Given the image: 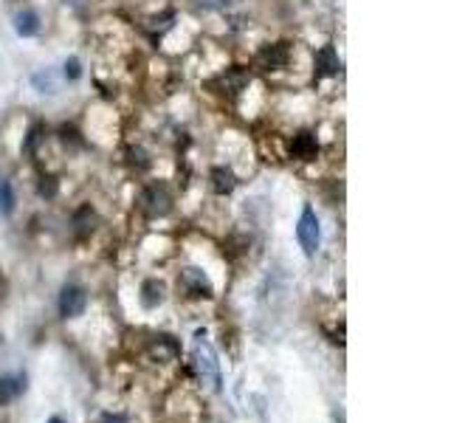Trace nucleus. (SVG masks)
Returning <instances> with one entry per match:
<instances>
[{"instance_id": "obj_1", "label": "nucleus", "mask_w": 451, "mask_h": 423, "mask_svg": "<svg viewBox=\"0 0 451 423\" xmlns=\"http://www.w3.org/2000/svg\"><path fill=\"white\" fill-rule=\"evenodd\" d=\"M192 359H195V367H198V376L200 381H206L214 392L220 389L223 378H220V362H217V352L214 347L206 341L203 333H198V341H195V352H192Z\"/></svg>"}, {"instance_id": "obj_2", "label": "nucleus", "mask_w": 451, "mask_h": 423, "mask_svg": "<svg viewBox=\"0 0 451 423\" xmlns=\"http://www.w3.org/2000/svg\"><path fill=\"white\" fill-rule=\"evenodd\" d=\"M296 240L299 246H302L305 257H313L322 246V229H319V218L313 206H305L302 215H299V223H296Z\"/></svg>"}, {"instance_id": "obj_3", "label": "nucleus", "mask_w": 451, "mask_h": 423, "mask_svg": "<svg viewBox=\"0 0 451 423\" xmlns=\"http://www.w3.org/2000/svg\"><path fill=\"white\" fill-rule=\"evenodd\" d=\"M88 308V294L80 285H65L59 294V316L62 319H77Z\"/></svg>"}, {"instance_id": "obj_4", "label": "nucleus", "mask_w": 451, "mask_h": 423, "mask_svg": "<svg viewBox=\"0 0 451 423\" xmlns=\"http://www.w3.org/2000/svg\"><path fill=\"white\" fill-rule=\"evenodd\" d=\"M172 206V198L167 192V186H149L144 195H141V209H144V215L147 218H164L167 212Z\"/></svg>"}, {"instance_id": "obj_5", "label": "nucleus", "mask_w": 451, "mask_h": 423, "mask_svg": "<svg viewBox=\"0 0 451 423\" xmlns=\"http://www.w3.org/2000/svg\"><path fill=\"white\" fill-rule=\"evenodd\" d=\"M290 153L299 158V161H313L319 156V141L313 133L302 130V133H296L293 141H290Z\"/></svg>"}, {"instance_id": "obj_6", "label": "nucleus", "mask_w": 451, "mask_h": 423, "mask_svg": "<svg viewBox=\"0 0 451 423\" xmlns=\"http://www.w3.org/2000/svg\"><path fill=\"white\" fill-rule=\"evenodd\" d=\"M181 285L189 297H212V285H209V279L200 268H186L181 274Z\"/></svg>"}, {"instance_id": "obj_7", "label": "nucleus", "mask_w": 451, "mask_h": 423, "mask_svg": "<svg viewBox=\"0 0 451 423\" xmlns=\"http://www.w3.org/2000/svg\"><path fill=\"white\" fill-rule=\"evenodd\" d=\"M161 302H164V282L147 279L141 285V305L144 308H158Z\"/></svg>"}, {"instance_id": "obj_8", "label": "nucleus", "mask_w": 451, "mask_h": 423, "mask_svg": "<svg viewBox=\"0 0 451 423\" xmlns=\"http://www.w3.org/2000/svg\"><path fill=\"white\" fill-rule=\"evenodd\" d=\"M15 31H17L20 37H34V34L40 31V17H37V12H31V9L17 12V15H15Z\"/></svg>"}, {"instance_id": "obj_9", "label": "nucleus", "mask_w": 451, "mask_h": 423, "mask_svg": "<svg viewBox=\"0 0 451 423\" xmlns=\"http://www.w3.org/2000/svg\"><path fill=\"white\" fill-rule=\"evenodd\" d=\"M260 62H263L268 70L282 68V65L288 62V48H285V43H276V45L263 48V51H260Z\"/></svg>"}, {"instance_id": "obj_10", "label": "nucleus", "mask_w": 451, "mask_h": 423, "mask_svg": "<svg viewBox=\"0 0 451 423\" xmlns=\"http://www.w3.org/2000/svg\"><path fill=\"white\" fill-rule=\"evenodd\" d=\"M235 186H237V178H235L232 170H226V167H214L212 170V189L217 195H229Z\"/></svg>"}, {"instance_id": "obj_11", "label": "nucleus", "mask_w": 451, "mask_h": 423, "mask_svg": "<svg viewBox=\"0 0 451 423\" xmlns=\"http://www.w3.org/2000/svg\"><path fill=\"white\" fill-rule=\"evenodd\" d=\"M316 74L319 77H333V74H339V57H336V51H333V45H325L319 54H316Z\"/></svg>"}, {"instance_id": "obj_12", "label": "nucleus", "mask_w": 451, "mask_h": 423, "mask_svg": "<svg viewBox=\"0 0 451 423\" xmlns=\"http://www.w3.org/2000/svg\"><path fill=\"white\" fill-rule=\"evenodd\" d=\"M220 85L229 94H240L249 85V74H246V70H240V68H232V70H226V74L220 77Z\"/></svg>"}, {"instance_id": "obj_13", "label": "nucleus", "mask_w": 451, "mask_h": 423, "mask_svg": "<svg viewBox=\"0 0 451 423\" xmlns=\"http://www.w3.org/2000/svg\"><path fill=\"white\" fill-rule=\"evenodd\" d=\"M23 389H26V378L23 376H17V378H0V403H9Z\"/></svg>"}, {"instance_id": "obj_14", "label": "nucleus", "mask_w": 451, "mask_h": 423, "mask_svg": "<svg viewBox=\"0 0 451 423\" xmlns=\"http://www.w3.org/2000/svg\"><path fill=\"white\" fill-rule=\"evenodd\" d=\"M94 223H96V215L91 212V206H82V209L77 212V218H73V226H77V235H80V237L91 235V232H94Z\"/></svg>"}, {"instance_id": "obj_15", "label": "nucleus", "mask_w": 451, "mask_h": 423, "mask_svg": "<svg viewBox=\"0 0 451 423\" xmlns=\"http://www.w3.org/2000/svg\"><path fill=\"white\" fill-rule=\"evenodd\" d=\"M15 212V189L6 178H0V215L9 218Z\"/></svg>"}, {"instance_id": "obj_16", "label": "nucleus", "mask_w": 451, "mask_h": 423, "mask_svg": "<svg viewBox=\"0 0 451 423\" xmlns=\"http://www.w3.org/2000/svg\"><path fill=\"white\" fill-rule=\"evenodd\" d=\"M34 85L40 88V94H54L57 91V85H54V80H51L48 70H40V74L34 77Z\"/></svg>"}, {"instance_id": "obj_17", "label": "nucleus", "mask_w": 451, "mask_h": 423, "mask_svg": "<svg viewBox=\"0 0 451 423\" xmlns=\"http://www.w3.org/2000/svg\"><path fill=\"white\" fill-rule=\"evenodd\" d=\"M65 77H68V80H80V77H82V65H80L77 57L65 59Z\"/></svg>"}, {"instance_id": "obj_18", "label": "nucleus", "mask_w": 451, "mask_h": 423, "mask_svg": "<svg viewBox=\"0 0 451 423\" xmlns=\"http://www.w3.org/2000/svg\"><path fill=\"white\" fill-rule=\"evenodd\" d=\"M37 192L43 195V198H54L57 195V181L48 175V178H40V184H37Z\"/></svg>"}, {"instance_id": "obj_19", "label": "nucleus", "mask_w": 451, "mask_h": 423, "mask_svg": "<svg viewBox=\"0 0 451 423\" xmlns=\"http://www.w3.org/2000/svg\"><path fill=\"white\" fill-rule=\"evenodd\" d=\"M195 3H198L200 9H223V6H229L232 0H195Z\"/></svg>"}, {"instance_id": "obj_20", "label": "nucleus", "mask_w": 451, "mask_h": 423, "mask_svg": "<svg viewBox=\"0 0 451 423\" xmlns=\"http://www.w3.org/2000/svg\"><path fill=\"white\" fill-rule=\"evenodd\" d=\"M99 423H127V415H121V412H105L99 417Z\"/></svg>"}, {"instance_id": "obj_21", "label": "nucleus", "mask_w": 451, "mask_h": 423, "mask_svg": "<svg viewBox=\"0 0 451 423\" xmlns=\"http://www.w3.org/2000/svg\"><path fill=\"white\" fill-rule=\"evenodd\" d=\"M48 423H65V420H62V417H51Z\"/></svg>"}]
</instances>
